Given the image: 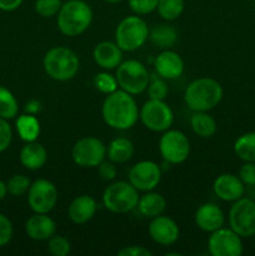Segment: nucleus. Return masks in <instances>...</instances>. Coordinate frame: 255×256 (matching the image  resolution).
<instances>
[{"instance_id":"f257e3e1","label":"nucleus","mask_w":255,"mask_h":256,"mask_svg":"<svg viewBox=\"0 0 255 256\" xmlns=\"http://www.w3.org/2000/svg\"><path fill=\"white\" fill-rule=\"evenodd\" d=\"M102 115L108 126L116 130H128L138 122L139 108L134 95L119 89L105 98Z\"/></svg>"},{"instance_id":"f03ea898","label":"nucleus","mask_w":255,"mask_h":256,"mask_svg":"<svg viewBox=\"0 0 255 256\" xmlns=\"http://www.w3.org/2000/svg\"><path fill=\"white\" fill-rule=\"evenodd\" d=\"M224 90L220 82L212 78H199L185 89L184 100L192 112H209L220 104Z\"/></svg>"},{"instance_id":"7ed1b4c3","label":"nucleus","mask_w":255,"mask_h":256,"mask_svg":"<svg viewBox=\"0 0 255 256\" xmlns=\"http://www.w3.org/2000/svg\"><path fill=\"white\" fill-rule=\"evenodd\" d=\"M92 10L84 0H68L58 12V29L65 36H79L92 22Z\"/></svg>"},{"instance_id":"20e7f679","label":"nucleus","mask_w":255,"mask_h":256,"mask_svg":"<svg viewBox=\"0 0 255 256\" xmlns=\"http://www.w3.org/2000/svg\"><path fill=\"white\" fill-rule=\"evenodd\" d=\"M42 66L49 78L56 82H68L79 72L80 62L75 52L66 46L49 49L42 59Z\"/></svg>"},{"instance_id":"39448f33","label":"nucleus","mask_w":255,"mask_h":256,"mask_svg":"<svg viewBox=\"0 0 255 256\" xmlns=\"http://www.w3.org/2000/svg\"><path fill=\"white\" fill-rule=\"evenodd\" d=\"M149 28L140 15L126 16L115 30V42L122 52H132L140 49L149 39Z\"/></svg>"},{"instance_id":"423d86ee","label":"nucleus","mask_w":255,"mask_h":256,"mask_svg":"<svg viewBox=\"0 0 255 256\" xmlns=\"http://www.w3.org/2000/svg\"><path fill=\"white\" fill-rule=\"evenodd\" d=\"M139 190L129 182H114L102 192V204L114 214H126L138 206Z\"/></svg>"},{"instance_id":"0eeeda50","label":"nucleus","mask_w":255,"mask_h":256,"mask_svg":"<svg viewBox=\"0 0 255 256\" xmlns=\"http://www.w3.org/2000/svg\"><path fill=\"white\" fill-rule=\"evenodd\" d=\"M115 78L120 89L132 95L144 92L150 82V74L146 66L135 59L120 62L116 68Z\"/></svg>"},{"instance_id":"6e6552de","label":"nucleus","mask_w":255,"mask_h":256,"mask_svg":"<svg viewBox=\"0 0 255 256\" xmlns=\"http://www.w3.org/2000/svg\"><path fill=\"white\" fill-rule=\"evenodd\" d=\"M228 220L230 229L239 236H255V199L242 196L232 202Z\"/></svg>"},{"instance_id":"1a4fd4ad","label":"nucleus","mask_w":255,"mask_h":256,"mask_svg":"<svg viewBox=\"0 0 255 256\" xmlns=\"http://www.w3.org/2000/svg\"><path fill=\"white\" fill-rule=\"evenodd\" d=\"M139 119L150 132H164L172 128L174 112L165 100L149 99L139 110Z\"/></svg>"},{"instance_id":"9d476101","label":"nucleus","mask_w":255,"mask_h":256,"mask_svg":"<svg viewBox=\"0 0 255 256\" xmlns=\"http://www.w3.org/2000/svg\"><path fill=\"white\" fill-rule=\"evenodd\" d=\"M159 152L168 164H182L189 158L190 142L180 130L169 129L160 138Z\"/></svg>"},{"instance_id":"9b49d317","label":"nucleus","mask_w":255,"mask_h":256,"mask_svg":"<svg viewBox=\"0 0 255 256\" xmlns=\"http://www.w3.org/2000/svg\"><path fill=\"white\" fill-rule=\"evenodd\" d=\"M106 156V146L95 136L78 140L72 149V162L80 168H98Z\"/></svg>"},{"instance_id":"f8f14e48","label":"nucleus","mask_w":255,"mask_h":256,"mask_svg":"<svg viewBox=\"0 0 255 256\" xmlns=\"http://www.w3.org/2000/svg\"><path fill=\"white\" fill-rule=\"evenodd\" d=\"M58 202V189L50 180L38 179L28 190V204L34 212L49 214Z\"/></svg>"},{"instance_id":"ddd939ff","label":"nucleus","mask_w":255,"mask_h":256,"mask_svg":"<svg viewBox=\"0 0 255 256\" xmlns=\"http://www.w3.org/2000/svg\"><path fill=\"white\" fill-rule=\"evenodd\" d=\"M242 238L232 229L220 228L210 232L208 250L212 256H240L242 254Z\"/></svg>"},{"instance_id":"4468645a","label":"nucleus","mask_w":255,"mask_h":256,"mask_svg":"<svg viewBox=\"0 0 255 256\" xmlns=\"http://www.w3.org/2000/svg\"><path fill=\"white\" fill-rule=\"evenodd\" d=\"M128 179L139 192H152L160 184L162 169L152 160H142L132 166Z\"/></svg>"},{"instance_id":"2eb2a0df","label":"nucleus","mask_w":255,"mask_h":256,"mask_svg":"<svg viewBox=\"0 0 255 256\" xmlns=\"http://www.w3.org/2000/svg\"><path fill=\"white\" fill-rule=\"evenodd\" d=\"M149 235L152 242L156 244L170 246L178 242L180 230L175 220L162 214L152 219L149 225Z\"/></svg>"},{"instance_id":"dca6fc26","label":"nucleus","mask_w":255,"mask_h":256,"mask_svg":"<svg viewBox=\"0 0 255 256\" xmlns=\"http://www.w3.org/2000/svg\"><path fill=\"white\" fill-rule=\"evenodd\" d=\"M212 190L222 202H234L245 195V185L234 174H222L214 180Z\"/></svg>"},{"instance_id":"f3484780","label":"nucleus","mask_w":255,"mask_h":256,"mask_svg":"<svg viewBox=\"0 0 255 256\" xmlns=\"http://www.w3.org/2000/svg\"><path fill=\"white\" fill-rule=\"evenodd\" d=\"M154 66L159 76L166 80H175L184 72V60L174 50L165 49L155 58Z\"/></svg>"},{"instance_id":"a211bd4d","label":"nucleus","mask_w":255,"mask_h":256,"mask_svg":"<svg viewBox=\"0 0 255 256\" xmlns=\"http://www.w3.org/2000/svg\"><path fill=\"white\" fill-rule=\"evenodd\" d=\"M25 232L35 242H45L56 234V224L48 214L35 212L25 222Z\"/></svg>"},{"instance_id":"6ab92c4d","label":"nucleus","mask_w":255,"mask_h":256,"mask_svg":"<svg viewBox=\"0 0 255 256\" xmlns=\"http://www.w3.org/2000/svg\"><path fill=\"white\" fill-rule=\"evenodd\" d=\"M225 216L222 210L212 202H206L198 208L195 212V224L205 232H212L224 226Z\"/></svg>"},{"instance_id":"aec40b11","label":"nucleus","mask_w":255,"mask_h":256,"mask_svg":"<svg viewBox=\"0 0 255 256\" xmlns=\"http://www.w3.org/2000/svg\"><path fill=\"white\" fill-rule=\"evenodd\" d=\"M92 58L98 66L105 70L115 69L122 62V50L116 42H102L95 45L92 50Z\"/></svg>"},{"instance_id":"412c9836","label":"nucleus","mask_w":255,"mask_h":256,"mask_svg":"<svg viewBox=\"0 0 255 256\" xmlns=\"http://www.w3.org/2000/svg\"><path fill=\"white\" fill-rule=\"evenodd\" d=\"M98 205L94 198L89 195H80L70 202L68 208V216L76 225L86 224L94 218Z\"/></svg>"},{"instance_id":"4be33fe9","label":"nucleus","mask_w":255,"mask_h":256,"mask_svg":"<svg viewBox=\"0 0 255 256\" xmlns=\"http://www.w3.org/2000/svg\"><path fill=\"white\" fill-rule=\"evenodd\" d=\"M20 162L28 170H39L46 164L48 152L40 142H30L20 150Z\"/></svg>"},{"instance_id":"5701e85b","label":"nucleus","mask_w":255,"mask_h":256,"mask_svg":"<svg viewBox=\"0 0 255 256\" xmlns=\"http://www.w3.org/2000/svg\"><path fill=\"white\" fill-rule=\"evenodd\" d=\"M135 148L128 138H115L106 148V156L115 164H125L134 156Z\"/></svg>"},{"instance_id":"b1692460","label":"nucleus","mask_w":255,"mask_h":256,"mask_svg":"<svg viewBox=\"0 0 255 256\" xmlns=\"http://www.w3.org/2000/svg\"><path fill=\"white\" fill-rule=\"evenodd\" d=\"M138 209H139L140 214L144 215L145 218H156L164 212L165 208H166V200L162 194L155 192H146L142 196L139 198V202H138Z\"/></svg>"},{"instance_id":"393cba45","label":"nucleus","mask_w":255,"mask_h":256,"mask_svg":"<svg viewBox=\"0 0 255 256\" xmlns=\"http://www.w3.org/2000/svg\"><path fill=\"white\" fill-rule=\"evenodd\" d=\"M18 135L20 139L25 142H36L40 135V122L38 118L32 114H22L19 115L15 122Z\"/></svg>"},{"instance_id":"a878e982","label":"nucleus","mask_w":255,"mask_h":256,"mask_svg":"<svg viewBox=\"0 0 255 256\" xmlns=\"http://www.w3.org/2000/svg\"><path fill=\"white\" fill-rule=\"evenodd\" d=\"M178 32L175 28L168 24H160L149 32V39L155 46L160 49H172L178 42Z\"/></svg>"},{"instance_id":"bb28decb","label":"nucleus","mask_w":255,"mask_h":256,"mask_svg":"<svg viewBox=\"0 0 255 256\" xmlns=\"http://www.w3.org/2000/svg\"><path fill=\"white\" fill-rule=\"evenodd\" d=\"M190 125L192 132L202 139L214 136L218 129L216 122L208 112H194L190 119Z\"/></svg>"},{"instance_id":"cd10ccee","label":"nucleus","mask_w":255,"mask_h":256,"mask_svg":"<svg viewBox=\"0 0 255 256\" xmlns=\"http://www.w3.org/2000/svg\"><path fill=\"white\" fill-rule=\"evenodd\" d=\"M234 152L242 162H255V132L240 135L234 142Z\"/></svg>"},{"instance_id":"c85d7f7f","label":"nucleus","mask_w":255,"mask_h":256,"mask_svg":"<svg viewBox=\"0 0 255 256\" xmlns=\"http://www.w3.org/2000/svg\"><path fill=\"white\" fill-rule=\"evenodd\" d=\"M19 112V104L16 98L6 88L0 85V118L2 119H14Z\"/></svg>"},{"instance_id":"c756f323","label":"nucleus","mask_w":255,"mask_h":256,"mask_svg":"<svg viewBox=\"0 0 255 256\" xmlns=\"http://www.w3.org/2000/svg\"><path fill=\"white\" fill-rule=\"evenodd\" d=\"M156 10L162 19L172 22L184 12V0H159Z\"/></svg>"},{"instance_id":"7c9ffc66","label":"nucleus","mask_w":255,"mask_h":256,"mask_svg":"<svg viewBox=\"0 0 255 256\" xmlns=\"http://www.w3.org/2000/svg\"><path fill=\"white\" fill-rule=\"evenodd\" d=\"M30 185H32L30 180L22 174L12 175L6 182L8 192L12 196H22L24 194H26Z\"/></svg>"},{"instance_id":"2f4dec72","label":"nucleus","mask_w":255,"mask_h":256,"mask_svg":"<svg viewBox=\"0 0 255 256\" xmlns=\"http://www.w3.org/2000/svg\"><path fill=\"white\" fill-rule=\"evenodd\" d=\"M48 250L52 256H66L72 252V244L62 235L54 234L48 240Z\"/></svg>"},{"instance_id":"473e14b6","label":"nucleus","mask_w":255,"mask_h":256,"mask_svg":"<svg viewBox=\"0 0 255 256\" xmlns=\"http://www.w3.org/2000/svg\"><path fill=\"white\" fill-rule=\"evenodd\" d=\"M94 86L99 90L102 94H112V92H116L118 90V80L116 78L112 76L109 72H99L95 75L94 78Z\"/></svg>"},{"instance_id":"72a5a7b5","label":"nucleus","mask_w":255,"mask_h":256,"mask_svg":"<svg viewBox=\"0 0 255 256\" xmlns=\"http://www.w3.org/2000/svg\"><path fill=\"white\" fill-rule=\"evenodd\" d=\"M146 90L149 99L165 100L168 98V94H169V88H168L166 82L162 76L154 78L152 80H150Z\"/></svg>"},{"instance_id":"f704fd0d","label":"nucleus","mask_w":255,"mask_h":256,"mask_svg":"<svg viewBox=\"0 0 255 256\" xmlns=\"http://www.w3.org/2000/svg\"><path fill=\"white\" fill-rule=\"evenodd\" d=\"M62 5V0H36L35 12L42 18H52L58 15Z\"/></svg>"},{"instance_id":"c9c22d12","label":"nucleus","mask_w":255,"mask_h":256,"mask_svg":"<svg viewBox=\"0 0 255 256\" xmlns=\"http://www.w3.org/2000/svg\"><path fill=\"white\" fill-rule=\"evenodd\" d=\"M159 0H128L130 10L135 15H148L156 10Z\"/></svg>"},{"instance_id":"e433bc0d","label":"nucleus","mask_w":255,"mask_h":256,"mask_svg":"<svg viewBox=\"0 0 255 256\" xmlns=\"http://www.w3.org/2000/svg\"><path fill=\"white\" fill-rule=\"evenodd\" d=\"M12 142V130L6 119L0 118V152L9 149Z\"/></svg>"},{"instance_id":"4c0bfd02","label":"nucleus","mask_w":255,"mask_h":256,"mask_svg":"<svg viewBox=\"0 0 255 256\" xmlns=\"http://www.w3.org/2000/svg\"><path fill=\"white\" fill-rule=\"evenodd\" d=\"M12 232L14 229L12 222L4 214H0V248L9 244L12 239Z\"/></svg>"},{"instance_id":"58836bf2","label":"nucleus","mask_w":255,"mask_h":256,"mask_svg":"<svg viewBox=\"0 0 255 256\" xmlns=\"http://www.w3.org/2000/svg\"><path fill=\"white\" fill-rule=\"evenodd\" d=\"M239 178L244 182L245 188L255 186V162H245L239 170Z\"/></svg>"},{"instance_id":"ea45409f","label":"nucleus","mask_w":255,"mask_h":256,"mask_svg":"<svg viewBox=\"0 0 255 256\" xmlns=\"http://www.w3.org/2000/svg\"><path fill=\"white\" fill-rule=\"evenodd\" d=\"M98 172H99L100 178H102V180H105V182H112V180H114L115 178H116V164L110 162V160H108V162L104 160V162H100L99 166H98Z\"/></svg>"},{"instance_id":"a19ab883","label":"nucleus","mask_w":255,"mask_h":256,"mask_svg":"<svg viewBox=\"0 0 255 256\" xmlns=\"http://www.w3.org/2000/svg\"><path fill=\"white\" fill-rule=\"evenodd\" d=\"M119 256H152V252L149 249L142 245H130L124 246L122 250L118 252Z\"/></svg>"},{"instance_id":"79ce46f5","label":"nucleus","mask_w":255,"mask_h":256,"mask_svg":"<svg viewBox=\"0 0 255 256\" xmlns=\"http://www.w3.org/2000/svg\"><path fill=\"white\" fill-rule=\"evenodd\" d=\"M22 2L24 0H0V10H2V12H14L22 4Z\"/></svg>"},{"instance_id":"37998d69","label":"nucleus","mask_w":255,"mask_h":256,"mask_svg":"<svg viewBox=\"0 0 255 256\" xmlns=\"http://www.w3.org/2000/svg\"><path fill=\"white\" fill-rule=\"evenodd\" d=\"M40 109H42V104H40L38 100H30V102H28L26 105H25V112H26L28 114L35 115L40 112Z\"/></svg>"},{"instance_id":"c03bdc74","label":"nucleus","mask_w":255,"mask_h":256,"mask_svg":"<svg viewBox=\"0 0 255 256\" xmlns=\"http://www.w3.org/2000/svg\"><path fill=\"white\" fill-rule=\"evenodd\" d=\"M8 194V188L6 182H4L2 180H0V200L4 199Z\"/></svg>"},{"instance_id":"a18cd8bd","label":"nucleus","mask_w":255,"mask_h":256,"mask_svg":"<svg viewBox=\"0 0 255 256\" xmlns=\"http://www.w3.org/2000/svg\"><path fill=\"white\" fill-rule=\"evenodd\" d=\"M104 2H109V4H118V2H122V0H104Z\"/></svg>"}]
</instances>
